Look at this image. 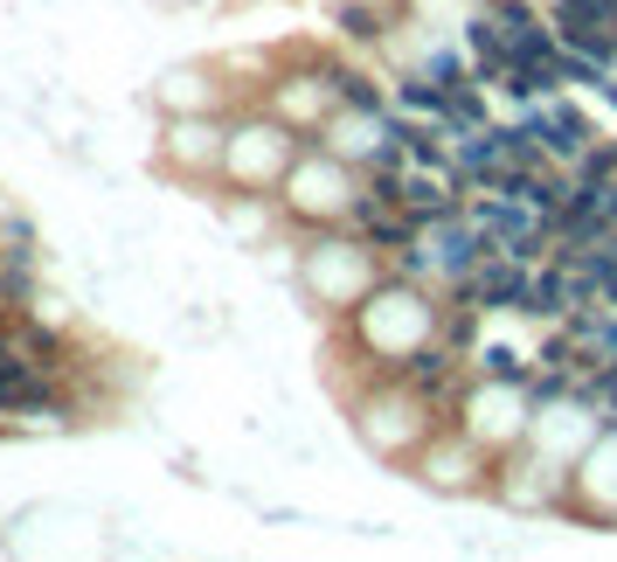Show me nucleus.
Masks as SVG:
<instances>
[{
	"instance_id": "nucleus-1",
	"label": "nucleus",
	"mask_w": 617,
	"mask_h": 562,
	"mask_svg": "<svg viewBox=\"0 0 617 562\" xmlns=\"http://www.w3.org/2000/svg\"><path fill=\"white\" fill-rule=\"evenodd\" d=\"M527 133L542 139V153H548V160H576V153L589 146V125H583V112H576V105H562V97H555L548 112H534V118H527Z\"/></svg>"
},
{
	"instance_id": "nucleus-2",
	"label": "nucleus",
	"mask_w": 617,
	"mask_h": 562,
	"mask_svg": "<svg viewBox=\"0 0 617 562\" xmlns=\"http://www.w3.org/2000/svg\"><path fill=\"white\" fill-rule=\"evenodd\" d=\"M333 91H341V105H347V112H368V118L389 112V97H381L362 70H333Z\"/></svg>"
},
{
	"instance_id": "nucleus-3",
	"label": "nucleus",
	"mask_w": 617,
	"mask_h": 562,
	"mask_svg": "<svg viewBox=\"0 0 617 562\" xmlns=\"http://www.w3.org/2000/svg\"><path fill=\"white\" fill-rule=\"evenodd\" d=\"M610 174H617V146H597V139H589V146L576 153V181H610Z\"/></svg>"
},
{
	"instance_id": "nucleus-4",
	"label": "nucleus",
	"mask_w": 617,
	"mask_h": 562,
	"mask_svg": "<svg viewBox=\"0 0 617 562\" xmlns=\"http://www.w3.org/2000/svg\"><path fill=\"white\" fill-rule=\"evenodd\" d=\"M341 21H347V35H381V21H375V8H362V0H347V8H341Z\"/></svg>"
},
{
	"instance_id": "nucleus-5",
	"label": "nucleus",
	"mask_w": 617,
	"mask_h": 562,
	"mask_svg": "<svg viewBox=\"0 0 617 562\" xmlns=\"http://www.w3.org/2000/svg\"><path fill=\"white\" fill-rule=\"evenodd\" d=\"M610 14H617V0H610Z\"/></svg>"
}]
</instances>
